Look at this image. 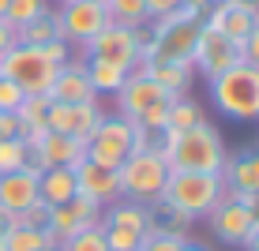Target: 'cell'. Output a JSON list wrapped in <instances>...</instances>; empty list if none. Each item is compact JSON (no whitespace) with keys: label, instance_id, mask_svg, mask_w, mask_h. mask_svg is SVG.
<instances>
[{"label":"cell","instance_id":"cell-41","mask_svg":"<svg viewBox=\"0 0 259 251\" xmlns=\"http://www.w3.org/2000/svg\"><path fill=\"white\" fill-rule=\"evenodd\" d=\"M12 45H15V26L8 23V19H0V57H4Z\"/></svg>","mask_w":259,"mask_h":251},{"label":"cell","instance_id":"cell-25","mask_svg":"<svg viewBox=\"0 0 259 251\" xmlns=\"http://www.w3.org/2000/svg\"><path fill=\"white\" fill-rule=\"evenodd\" d=\"M203 120H207V116H203L199 102H192L188 94L169 97V120H165L169 131H188V128H195V124H203Z\"/></svg>","mask_w":259,"mask_h":251},{"label":"cell","instance_id":"cell-46","mask_svg":"<svg viewBox=\"0 0 259 251\" xmlns=\"http://www.w3.org/2000/svg\"><path fill=\"white\" fill-rule=\"evenodd\" d=\"M0 251H4V229H0Z\"/></svg>","mask_w":259,"mask_h":251},{"label":"cell","instance_id":"cell-13","mask_svg":"<svg viewBox=\"0 0 259 251\" xmlns=\"http://www.w3.org/2000/svg\"><path fill=\"white\" fill-rule=\"evenodd\" d=\"M49 102H64V105H83V102H98V90L87 75V57L83 60H68L57 68L49 86Z\"/></svg>","mask_w":259,"mask_h":251},{"label":"cell","instance_id":"cell-38","mask_svg":"<svg viewBox=\"0 0 259 251\" xmlns=\"http://www.w3.org/2000/svg\"><path fill=\"white\" fill-rule=\"evenodd\" d=\"M143 4H147V19L154 23V19H162V15L177 12L181 4H188V0H143Z\"/></svg>","mask_w":259,"mask_h":251},{"label":"cell","instance_id":"cell-49","mask_svg":"<svg viewBox=\"0 0 259 251\" xmlns=\"http://www.w3.org/2000/svg\"><path fill=\"white\" fill-rule=\"evenodd\" d=\"M57 4H64V0H57Z\"/></svg>","mask_w":259,"mask_h":251},{"label":"cell","instance_id":"cell-45","mask_svg":"<svg viewBox=\"0 0 259 251\" xmlns=\"http://www.w3.org/2000/svg\"><path fill=\"white\" fill-rule=\"evenodd\" d=\"M4 12H8V0H0V19H4Z\"/></svg>","mask_w":259,"mask_h":251},{"label":"cell","instance_id":"cell-23","mask_svg":"<svg viewBox=\"0 0 259 251\" xmlns=\"http://www.w3.org/2000/svg\"><path fill=\"white\" fill-rule=\"evenodd\" d=\"M188 229H192V218H188V214L173 210V206L162 203V199L150 206V232H158V236H181V240H188Z\"/></svg>","mask_w":259,"mask_h":251},{"label":"cell","instance_id":"cell-6","mask_svg":"<svg viewBox=\"0 0 259 251\" xmlns=\"http://www.w3.org/2000/svg\"><path fill=\"white\" fill-rule=\"evenodd\" d=\"M0 75L12 79L23 94H49L53 75H57V64L46 60V53H41V49L19 45V41H15V45L0 57Z\"/></svg>","mask_w":259,"mask_h":251},{"label":"cell","instance_id":"cell-50","mask_svg":"<svg viewBox=\"0 0 259 251\" xmlns=\"http://www.w3.org/2000/svg\"><path fill=\"white\" fill-rule=\"evenodd\" d=\"M255 150H259V146H255Z\"/></svg>","mask_w":259,"mask_h":251},{"label":"cell","instance_id":"cell-12","mask_svg":"<svg viewBox=\"0 0 259 251\" xmlns=\"http://www.w3.org/2000/svg\"><path fill=\"white\" fill-rule=\"evenodd\" d=\"M105 109L98 102H83V105H64V102H49V113H46V128L49 131H60V135H71L79 142H87L94 135V128L102 124Z\"/></svg>","mask_w":259,"mask_h":251},{"label":"cell","instance_id":"cell-7","mask_svg":"<svg viewBox=\"0 0 259 251\" xmlns=\"http://www.w3.org/2000/svg\"><path fill=\"white\" fill-rule=\"evenodd\" d=\"M207 218H210V229H214V236H218L222 244L244 247L248 232H252L255 221H259V195H229L226 191V199L214 206Z\"/></svg>","mask_w":259,"mask_h":251},{"label":"cell","instance_id":"cell-34","mask_svg":"<svg viewBox=\"0 0 259 251\" xmlns=\"http://www.w3.org/2000/svg\"><path fill=\"white\" fill-rule=\"evenodd\" d=\"M15 225H23V229H46L49 225V206L46 203H30L26 210H19L15 214Z\"/></svg>","mask_w":259,"mask_h":251},{"label":"cell","instance_id":"cell-5","mask_svg":"<svg viewBox=\"0 0 259 251\" xmlns=\"http://www.w3.org/2000/svg\"><path fill=\"white\" fill-rule=\"evenodd\" d=\"M150 41V30L147 26H120V23H109L102 34H94L91 41L83 45L87 60H105V64H117L124 71H132L143 57V45Z\"/></svg>","mask_w":259,"mask_h":251},{"label":"cell","instance_id":"cell-16","mask_svg":"<svg viewBox=\"0 0 259 251\" xmlns=\"http://www.w3.org/2000/svg\"><path fill=\"white\" fill-rule=\"evenodd\" d=\"M75 184H79V195H87V199L109 206L120 199V184H117V169H105L98 165V161L83 158L75 165Z\"/></svg>","mask_w":259,"mask_h":251},{"label":"cell","instance_id":"cell-9","mask_svg":"<svg viewBox=\"0 0 259 251\" xmlns=\"http://www.w3.org/2000/svg\"><path fill=\"white\" fill-rule=\"evenodd\" d=\"M57 26L68 45L83 49L94 34H102L109 26V12H105V4H94V0H64L57 8Z\"/></svg>","mask_w":259,"mask_h":251},{"label":"cell","instance_id":"cell-28","mask_svg":"<svg viewBox=\"0 0 259 251\" xmlns=\"http://www.w3.org/2000/svg\"><path fill=\"white\" fill-rule=\"evenodd\" d=\"M46 247H49V232L46 229L12 225L4 232V251H46Z\"/></svg>","mask_w":259,"mask_h":251},{"label":"cell","instance_id":"cell-2","mask_svg":"<svg viewBox=\"0 0 259 251\" xmlns=\"http://www.w3.org/2000/svg\"><path fill=\"white\" fill-rule=\"evenodd\" d=\"M214 109L229 120H259V68L240 60V64L226 68L222 75L207 79Z\"/></svg>","mask_w":259,"mask_h":251},{"label":"cell","instance_id":"cell-14","mask_svg":"<svg viewBox=\"0 0 259 251\" xmlns=\"http://www.w3.org/2000/svg\"><path fill=\"white\" fill-rule=\"evenodd\" d=\"M87 158V146L79 139H71V135H60V131H46V139L38 142V146L30 150V158H26V165L30 169H57V165H68V169H75L79 161Z\"/></svg>","mask_w":259,"mask_h":251},{"label":"cell","instance_id":"cell-26","mask_svg":"<svg viewBox=\"0 0 259 251\" xmlns=\"http://www.w3.org/2000/svg\"><path fill=\"white\" fill-rule=\"evenodd\" d=\"M87 75H91L98 94H117L124 86V79H128V71L117 64H105V60H87Z\"/></svg>","mask_w":259,"mask_h":251},{"label":"cell","instance_id":"cell-47","mask_svg":"<svg viewBox=\"0 0 259 251\" xmlns=\"http://www.w3.org/2000/svg\"><path fill=\"white\" fill-rule=\"evenodd\" d=\"M46 251H60V247H57V244H49V247H46Z\"/></svg>","mask_w":259,"mask_h":251},{"label":"cell","instance_id":"cell-43","mask_svg":"<svg viewBox=\"0 0 259 251\" xmlns=\"http://www.w3.org/2000/svg\"><path fill=\"white\" fill-rule=\"evenodd\" d=\"M244 251H259V221H255V229L248 232V240H244Z\"/></svg>","mask_w":259,"mask_h":251},{"label":"cell","instance_id":"cell-29","mask_svg":"<svg viewBox=\"0 0 259 251\" xmlns=\"http://www.w3.org/2000/svg\"><path fill=\"white\" fill-rule=\"evenodd\" d=\"M46 113H49V94H26L15 109V120H19V131L30 128H46Z\"/></svg>","mask_w":259,"mask_h":251},{"label":"cell","instance_id":"cell-3","mask_svg":"<svg viewBox=\"0 0 259 251\" xmlns=\"http://www.w3.org/2000/svg\"><path fill=\"white\" fill-rule=\"evenodd\" d=\"M222 199H226V180H222V173H173V169H169L162 203H169L181 214H188L192 221L207 218Z\"/></svg>","mask_w":259,"mask_h":251},{"label":"cell","instance_id":"cell-33","mask_svg":"<svg viewBox=\"0 0 259 251\" xmlns=\"http://www.w3.org/2000/svg\"><path fill=\"white\" fill-rule=\"evenodd\" d=\"M165 120H169V97H165V102L147 105V109L136 116V124H139V128H147L150 135H162V131H165Z\"/></svg>","mask_w":259,"mask_h":251},{"label":"cell","instance_id":"cell-27","mask_svg":"<svg viewBox=\"0 0 259 251\" xmlns=\"http://www.w3.org/2000/svg\"><path fill=\"white\" fill-rule=\"evenodd\" d=\"M105 12H109V23H120V26H147V4L143 0H105Z\"/></svg>","mask_w":259,"mask_h":251},{"label":"cell","instance_id":"cell-19","mask_svg":"<svg viewBox=\"0 0 259 251\" xmlns=\"http://www.w3.org/2000/svg\"><path fill=\"white\" fill-rule=\"evenodd\" d=\"M38 169H19V173H8L0 176V206H4L8 214H19L26 210L30 203H38Z\"/></svg>","mask_w":259,"mask_h":251},{"label":"cell","instance_id":"cell-18","mask_svg":"<svg viewBox=\"0 0 259 251\" xmlns=\"http://www.w3.org/2000/svg\"><path fill=\"white\" fill-rule=\"evenodd\" d=\"M222 180L229 195H259V150L229 154L222 165Z\"/></svg>","mask_w":259,"mask_h":251},{"label":"cell","instance_id":"cell-44","mask_svg":"<svg viewBox=\"0 0 259 251\" xmlns=\"http://www.w3.org/2000/svg\"><path fill=\"white\" fill-rule=\"evenodd\" d=\"M181 251H207V247H199V244H192V240H188V244H184Z\"/></svg>","mask_w":259,"mask_h":251},{"label":"cell","instance_id":"cell-30","mask_svg":"<svg viewBox=\"0 0 259 251\" xmlns=\"http://www.w3.org/2000/svg\"><path fill=\"white\" fill-rule=\"evenodd\" d=\"M26 158H30V146L12 135V139H0V176L8 173H19V169H26Z\"/></svg>","mask_w":259,"mask_h":251},{"label":"cell","instance_id":"cell-39","mask_svg":"<svg viewBox=\"0 0 259 251\" xmlns=\"http://www.w3.org/2000/svg\"><path fill=\"white\" fill-rule=\"evenodd\" d=\"M240 53H244L248 64H255V68H259V19H255L252 30H248V38L240 41Z\"/></svg>","mask_w":259,"mask_h":251},{"label":"cell","instance_id":"cell-15","mask_svg":"<svg viewBox=\"0 0 259 251\" xmlns=\"http://www.w3.org/2000/svg\"><path fill=\"white\" fill-rule=\"evenodd\" d=\"M113 97H117V113H120V116H128V120H136V116L147 109V105L165 102V97H173V94H165L150 75H143L139 68H132V71H128V79H124V86H120V90L113 94Z\"/></svg>","mask_w":259,"mask_h":251},{"label":"cell","instance_id":"cell-32","mask_svg":"<svg viewBox=\"0 0 259 251\" xmlns=\"http://www.w3.org/2000/svg\"><path fill=\"white\" fill-rule=\"evenodd\" d=\"M60 251H109V244H105V232H102V221L83 232H75L71 240H64L60 244Z\"/></svg>","mask_w":259,"mask_h":251},{"label":"cell","instance_id":"cell-11","mask_svg":"<svg viewBox=\"0 0 259 251\" xmlns=\"http://www.w3.org/2000/svg\"><path fill=\"white\" fill-rule=\"evenodd\" d=\"M244 60L237 41H229L222 30H210V26L199 23V38H195V49H192V68H199L207 79L222 75L226 68H233Z\"/></svg>","mask_w":259,"mask_h":251},{"label":"cell","instance_id":"cell-36","mask_svg":"<svg viewBox=\"0 0 259 251\" xmlns=\"http://www.w3.org/2000/svg\"><path fill=\"white\" fill-rule=\"evenodd\" d=\"M23 97H26V94L12 83V79H4V75H0V113H15Z\"/></svg>","mask_w":259,"mask_h":251},{"label":"cell","instance_id":"cell-8","mask_svg":"<svg viewBox=\"0 0 259 251\" xmlns=\"http://www.w3.org/2000/svg\"><path fill=\"white\" fill-rule=\"evenodd\" d=\"M132 131H136V124H132L128 116H120V113L109 116L105 113L102 124L94 128V135L83 142L87 158L98 161V165H105V169H120L124 158L132 154Z\"/></svg>","mask_w":259,"mask_h":251},{"label":"cell","instance_id":"cell-35","mask_svg":"<svg viewBox=\"0 0 259 251\" xmlns=\"http://www.w3.org/2000/svg\"><path fill=\"white\" fill-rule=\"evenodd\" d=\"M188 240H181V236H158V232H147L143 236V244L139 251H181Z\"/></svg>","mask_w":259,"mask_h":251},{"label":"cell","instance_id":"cell-37","mask_svg":"<svg viewBox=\"0 0 259 251\" xmlns=\"http://www.w3.org/2000/svg\"><path fill=\"white\" fill-rule=\"evenodd\" d=\"M41 53H46V60H53L57 68L71 60V45H68L64 38H57V41H49V45H41Z\"/></svg>","mask_w":259,"mask_h":251},{"label":"cell","instance_id":"cell-10","mask_svg":"<svg viewBox=\"0 0 259 251\" xmlns=\"http://www.w3.org/2000/svg\"><path fill=\"white\" fill-rule=\"evenodd\" d=\"M102 210H105V206L94 203V199H87V195H75V199L64 203V206H49V225H46L49 244L60 247L64 240L75 236V232L98 225V221H102Z\"/></svg>","mask_w":259,"mask_h":251},{"label":"cell","instance_id":"cell-1","mask_svg":"<svg viewBox=\"0 0 259 251\" xmlns=\"http://www.w3.org/2000/svg\"><path fill=\"white\" fill-rule=\"evenodd\" d=\"M158 154L173 173H222L229 150L222 142V131L210 120L195 124L188 131H162L158 135Z\"/></svg>","mask_w":259,"mask_h":251},{"label":"cell","instance_id":"cell-24","mask_svg":"<svg viewBox=\"0 0 259 251\" xmlns=\"http://www.w3.org/2000/svg\"><path fill=\"white\" fill-rule=\"evenodd\" d=\"M57 38H60V26H57V12H53V8L15 30V41H19V45H34V49L49 45V41H57Z\"/></svg>","mask_w":259,"mask_h":251},{"label":"cell","instance_id":"cell-40","mask_svg":"<svg viewBox=\"0 0 259 251\" xmlns=\"http://www.w3.org/2000/svg\"><path fill=\"white\" fill-rule=\"evenodd\" d=\"M12 135H19V120H15V113H0V139Z\"/></svg>","mask_w":259,"mask_h":251},{"label":"cell","instance_id":"cell-17","mask_svg":"<svg viewBox=\"0 0 259 251\" xmlns=\"http://www.w3.org/2000/svg\"><path fill=\"white\" fill-rule=\"evenodd\" d=\"M102 229H113V232H128V236L143 240L150 232V206L143 203H132V199H117L102 210Z\"/></svg>","mask_w":259,"mask_h":251},{"label":"cell","instance_id":"cell-21","mask_svg":"<svg viewBox=\"0 0 259 251\" xmlns=\"http://www.w3.org/2000/svg\"><path fill=\"white\" fill-rule=\"evenodd\" d=\"M79 195V184H75V169L68 165H57V169H41L38 176V199L46 206H64Z\"/></svg>","mask_w":259,"mask_h":251},{"label":"cell","instance_id":"cell-4","mask_svg":"<svg viewBox=\"0 0 259 251\" xmlns=\"http://www.w3.org/2000/svg\"><path fill=\"white\" fill-rule=\"evenodd\" d=\"M169 180V165L158 150H139V154H128L124 165L117 169V184H120V199L154 206L165 191Z\"/></svg>","mask_w":259,"mask_h":251},{"label":"cell","instance_id":"cell-31","mask_svg":"<svg viewBox=\"0 0 259 251\" xmlns=\"http://www.w3.org/2000/svg\"><path fill=\"white\" fill-rule=\"evenodd\" d=\"M49 12V0H8V12H4V19L19 30L23 23H30V19H38V15H46Z\"/></svg>","mask_w":259,"mask_h":251},{"label":"cell","instance_id":"cell-42","mask_svg":"<svg viewBox=\"0 0 259 251\" xmlns=\"http://www.w3.org/2000/svg\"><path fill=\"white\" fill-rule=\"evenodd\" d=\"M226 4H233V8H244V12H252L255 19H259V0H226Z\"/></svg>","mask_w":259,"mask_h":251},{"label":"cell","instance_id":"cell-48","mask_svg":"<svg viewBox=\"0 0 259 251\" xmlns=\"http://www.w3.org/2000/svg\"><path fill=\"white\" fill-rule=\"evenodd\" d=\"M94 4H105V0H94Z\"/></svg>","mask_w":259,"mask_h":251},{"label":"cell","instance_id":"cell-22","mask_svg":"<svg viewBox=\"0 0 259 251\" xmlns=\"http://www.w3.org/2000/svg\"><path fill=\"white\" fill-rule=\"evenodd\" d=\"M136 68L143 71V75H150L165 94H173V97L184 94L188 83H192V68H184V64H150V60H139Z\"/></svg>","mask_w":259,"mask_h":251},{"label":"cell","instance_id":"cell-20","mask_svg":"<svg viewBox=\"0 0 259 251\" xmlns=\"http://www.w3.org/2000/svg\"><path fill=\"white\" fill-rule=\"evenodd\" d=\"M203 26H210V30H222L229 41H244L248 38V30L255 26V15L252 12H244V8H233V4H226V0H218V4H210L207 8V15H203Z\"/></svg>","mask_w":259,"mask_h":251}]
</instances>
